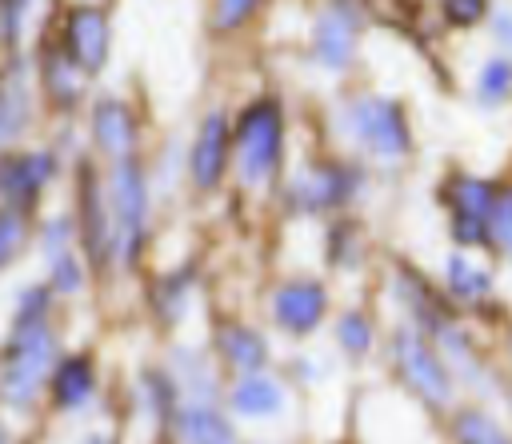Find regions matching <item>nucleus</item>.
<instances>
[{"label": "nucleus", "mask_w": 512, "mask_h": 444, "mask_svg": "<svg viewBox=\"0 0 512 444\" xmlns=\"http://www.w3.org/2000/svg\"><path fill=\"white\" fill-rule=\"evenodd\" d=\"M56 332L48 320H12L8 344H4V364H0V392L4 404L28 408L56 372Z\"/></svg>", "instance_id": "obj_1"}, {"label": "nucleus", "mask_w": 512, "mask_h": 444, "mask_svg": "<svg viewBox=\"0 0 512 444\" xmlns=\"http://www.w3.org/2000/svg\"><path fill=\"white\" fill-rule=\"evenodd\" d=\"M236 140V172L244 188H260L276 176L280 156H284V108L272 96H256L244 104L232 128Z\"/></svg>", "instance_id": "obj_2"}, {"label": "nucleus", "mask_w": 512, "mask_h": 444, "mask_svg": "<svg viewBox=\"0 0 512 444\" xmlns=\"http://www.w3.org/2000/svg\"><path fill=\"white\" fill-rule=\"evenodd\" d=\"M344 132L360 152H368L380 164H400L412 152V128L400 100L380 92H360L344 100Z\"/></svg>", "instance_id": "obj_3"}, {"label": "nucleus", "mask_w": 512, "mask_h": 444, "mask_svg": "<svg viewBox=\"0 0 512 444\" xmlns=\"http://www.w3.org/2000/svg\"><path fill=\"white\" fill-rule=\"evenodd\" d=\"M392 368L396 376L416 392V400H424L432 412H444L456 396V376L444 364V356L424 340V332L416 324H400L392 332Z\"/></svg>", "instance_id": "obj_4"}, {"label": "nucleus", "mask_w": 512, "mask_h": 444, "mask_svg": "<svg viewBox=\"0 0 512 444\" xmlns=\"http://www.w3.org/2000/svg\"><path fill=\"white\" fill-rule=\"evenodd\" d=\"M108 204L116 224V260L132 268L148 236V180L136 156L116 160L108 168Z\"/></svg>", "instance_id": "obj_5"}, {"label": "nucleus", "mask_w": 512, "mask_h": 444, "mask_svg": "<svg viewBox=\"0 0 512 444\" xmlns=\"http://www.w3.org/2000/svg\"><path fill=\"white\" fill-rule=\"evenodd\" d=\"M360 24H364V8L360 0H328L308 32V52L324 72H348L356 60V44H360Z\"/></svg>", "instance_id": "obj_6"}, {"label": "nucleus", "mask_w": 512, "mask_h": 444, "mask_svg": "<svg viewBox=\"0 0 512 444\" xmlns=\"http://www.w3.org/2000/svg\"><path fill=\"white\" fill-rule=\"evenodd\" d=\"M356 184H360V168L344 160H312L288 180V204L308 216L332 212L356 196Z\"/></svg>", "instance_id": "obj_7"}, {"label": "nucleus", "mask_w": 512, "mask_h": 444, "mask_svg": "<svg viewBox=\"0 0 512 444\" xmlns=\"http://www.w3.org/2000/svg\"><path fill=\"white\" fill-rule=\"evenodd\" d=\"M496 184L456 172L444 180V200L452 208V240L456 244H492V208H496Z\"/></svg>", "instance_id": "obj_8"}, {"label": "nucleus", "mask_w": 512, "mask_h": 444, "mask_svg": "<svg viewBox=\"0 0 512 444\" xmlns=\"http://www.w3.org/2000/svg\"><path fill=\"white\" fill-rule=\"evenodd\" d=\"M80 244H84V256L92 268H108V260L116 256L112 204H108L92 164H80Z\"/></svg>", "instance_id": "obj_9"}, {"label": "nucleus", "mask_w": 512, "mask_h": 444, "mask_svg": "<svg viewBox=\"0 0 512 444\" xmlns=\"http://www.w3.org/2000/svg\"><path fill=\"white\" fill-rule=\"evenodd\" d=\"M232 120L224 116V108H212L204 112L196 136H192V148H188V176L200 192H212L220 188L224 172H228V152H232Z\"/></svg>", "instance_id": "obj_10"}, {"label": "nucleus", "mask_w": 512, "mask_h": 444, "mask_svg": "<svg viewBox=\"0 0 512 444\" xmlns=\"http://www.w3.org/2000/svg\"><path fill=\"white\" fill-rule=\"evenodd\" d=\"M60 48L72 56V64L92 76L104 68L108 60V16L96 4H72L64 12V28H60Z\"/></svg>", "instance_id": "obj_11"}, {"label": "nucleus", "mask_w": 512, "mask_h": 444, "mask_svg": "<svg viewBox=\"0 0 512 444\" xmlns=\"http://www.w3.org/2000/svg\"><path fill=\"white\" fill-rule=\"evenodd\" d=\"M268 312H272L276 328H284L292 336H308L320 328V320L328 312V288L320 280H284L272 288Z\"/></svg>", "instance_id": "obj_12"}, {"label": "nucleus", "mask_w": 512, "mask_h": 444, "mask_svg": "<svg viewBox=\"0 0 512 444\" xmlns=\"http://www.w3.org/2000/svg\"><path fill=\"white\" fill-rule=\"evenodd\" d=\"M52 172H56L52 152H8V156H4V168H0V196H4V208L28 216V212L36 208L44 184L52 180Z\"/></svg>", "instance_id": "obj_13"}, {"label": "nucleus", "mask_w": 512, "mask_h": 444, "mask_svg": "<svg viewBox=\"0 0 512 444\" xmlns=\"http://www.w3.org/2000/svg\"><path fill=\"white\" fill-rule=\"evenodd\" d=\"M92 144L116 164V160H128L136 156V136H140V124H136V112L120 100V96H100L92 104Z\"/></svg>", "instance_id": "obj_14"}, {"label": "nucleus", "mask_w": 512, "mask_h": 444, "mask_svg": "<svg viewBox=\"0 0 512 444\" xmlns=\"http://www.w3.org/2000/svg\"><path fill=\"white\" fill-rule=\"evenodd\" d=\"M216 356L228 368H236L240 376H252V372H264V364H268V340L252 324L224 320L216 328Z\"/></svg>", "instance_id": "obj_15"}, {"label": "nucleus", "mask_w": 512, "mask_h": 444, "mask_svg": "<svg viewBox=\"0 0 512 444\" xmlns=\"http://www.w3.org/2000/svg\"><path fill=\"white\" fill-rule=\"evenodd\" d=\"M228 404H232V412L244 416V420H272V416H280V408H284V384H280L276 376H268V372L240 376V380L232 384V392H228Z\"/></svg>", "instance_id": "obj_16"}, {"label": "nucleus", "mask_w": 512, "mask_h": 444, "mask_svg": "<svg viewBox=\"0 0 512 444\" xmlns=\"http://www.w3.org/2000/svg\"><path fill=\"white\" fill-rule=\"evenodd\" d=\"M48 388H52L56 408H64V412L84 408L88 396L96 392V364H92V356H88V352H68V356H60V364H56Z\"/></svg>", "instance_id": "obj_17"}, {"label": "nucleus", "mask_w": 512, "mask_h": 444, "mask_svg": "<svg viewBox=\"0 0 512 444\" xmlns=\"http://www.w3.org/2000/svg\"><path fill=\"white\" fill-rule=\"evenodd\" d=\"M40 88L52 100V108L72 112L80 104V92H84V72L72 64V56L64 48H48L40 56Z\"/></svg>", "instance_id": "obj_18"}, {"label": "nucleus", "mask_w": 512, "mask_h": 444, "mask_svg": "<svg viewBox=\"0 0 512 444\" xmlns=\"http://www.w3.org/2000/svg\"><path fill=\"white\" fill-rule=\"evenodd\" d=\"M176 436L180 444H236L232 420L216 404H196V400H188L176 412Z\"/></svg>", "instance_id": "obj_19"}, {"label": "nucleus", "mask_w": 512, "mask_h": 444, "mask_svg": "<svg viewBox=\"0 0 512 444\" xmlns=\"http://www.w3.org/2000/svg\"><path fill=\"white\" fill-rule=\"evenodd\" d=\"M0 140H4V148H12L16 144V136L24 132V124H28V84H24V64L20 60H12L8 64V76H4V112H0Z\"/></svg>", "instance_id": "obj_20"}, {"label": "nucleus", "mask_w": 512, "mask_h": 444, "mask_svg": "<svg viewBox=\"0 0 512 444\" xmlns=\"http://www.w3.org/2000/svg\"><path fill=\"white\" fill-rule=\"evenodd\" d=\"M444 288L456 300H480V296H488L492 276H488V268L472 264L464 252H448V260H444Z\"/></svg>", "instance_id": "obj_21"}, {"label": "nucleus", "mask_w": 512, "mask_h": 444, "mask_svg": "<svg viewBox=\"0 0 512 444\" xmlns=\"http://www.w3.org/2000/svg\"><path fill=\"white\" fill-rule=\"evenodd\" d=\"M452 436H456V444H512V436L500 428V420L484 408H460L452 416Z\"/></svg>", "instance_id": "obj_22"}, {"label": "nucleus", "mask_w": 512, "mask_h": 444, "mask_svg": "<svg viewBox=\"0 0 512 444\" xmlns=\"http://www.w3.org/2000/svg\"><path fill=\"white\" fill-rule=\"evenodd\" d=\"M476 100L480 104H504L508 96H512V56H488L484 64H480V72H476Z\"/></svg>", "instance_id": "obj_23"}, {"label": "nucleus", "mask_w": 512, "mask_h": 444, "mask_svg": "<svg viewBox=\"0 0 512 444\" xmlns=\"http://www.w3.org/2000/svg\"><path fill=\"white\" fill-rule=\"evenodd\" d=\"M372 320L364 316V312H356V308H348L340 320H336V344H340V352L344 356H352V360H364L368 356V348H372Z\"/></svg>", "instance_id": "obj_24"}, {"label": "nucleus", "mask_w": 512, "mask_h": 444, "mask_svg": "<svg viewBox=\"0 0 512 444\" xmlns=\"http://www.w3.org/2000/svg\"><path fill=\"white\" fill-rule=\"evenodd\" d=\"M76 232H80V220H72V216H48V220L40 224V248H44V260L56 264L60 256H68Z\"/></svg>", "instance_id": "obj_25"}, {"label": "nucleus", "mask_w": 512, "mask_h": 444, "mask_svg": "<svg viewBox=\"0 0 512 444\" xmlns=\"http://www.w3.org/2000/svg\"><path fill=\"white\" fill-rule=\"evenodd\" d=\"M188 272H176V276H164V280H156V312L172 324V320H180V312H184V300H188Z\"/></svg>", "instance_id": "obj_26"}, {"label": "nucleus", "mask_w": 512, "mask_h": 444, "mask_svg": "<svg viewBox=\"0 0 512 444\" xmlns=\"http://www.w3.org/2000/svg\"><path fill=\"white\" fill-rule=\"evenodd\" d=\"M492 248L512 260V184H504V188L496 192V208H492Z\"/></svg>", "instance_id": "obj_27"}, {"label": "nucleus", "mask_w": 512, "mask_h": 444, "mask_svg": "<svg viewBox=\"0 0 512 444\" xmlns=\"http://www.w3.org/2000/svg\"><path fill=\"white\" fill-rule=\"evenodd\" d=\"M256 8H260V0H216L212 4V32H236Z\"/></svg>", "instance_id": "obj_28"}, {"label": "nucleus", "mask_w": 512, "mask_h": 444, "mask_svg": "<svg viewBox=\"0 0 512 444\" xmlns=\"http://www.w3.org/2000/svg\"><path fill=\"white\" fill-rule=\"evenodd\" d=\"M440 12L452 28H476L488 16V0H440Z\"/></svg>", "instance_id": "obj_29"}, {"label": "nucleus", "mask_w": 512, "mask_h": 444, "mask_svg": "<svg viewBox=\"0 0 512 444\" xmlns=\"http://www.w3.org/2000/svg\"><path fill=\"white\" fill-rule=\"evenodd\" d=\"M0 228H4V240H0V260H4V264H12V260L20 256V244H24V216L4 208Z\"/></svg>", "instance_id": "obj_30"}, {"label": "nucleus", "mask_w": 512, "mask_h": 444, "mask_svg": "<svg viewBox=\"0 0 512 444\" xmlns=\"http://www.w3.org/2000/svg\"><path fill=\"white\" fill-rule=\"evenodd\" d=\"M0 4H4V44L16 48L20 28H24V12H28L32 0H0Z\"/></svg>", "instance_id": "obj_31"}, {"label": "nucleus", "mask_w": 512, "mask_h": 444, "mask_svg": "<svg viewBox=\"0 0 512 444\" xmlns=\"http://www.w3.org/2000/svg\"><path fill=\"white\" fill-rule=\"evenodd\" d=\"M492 36L500 40V48H504V56H508V52H512V12H508V8L492 16Z\"/></svg>", "instance_id": "obj_32"}, {"label": "nucleus", "mask_w": 512, "mask_h": 444, "mask_svg": "<svg viewBox=\"0 0 512 444\" xmlns=\"http://www.w3.org/2000/svg\"><path fill=\"white\" fill-rule=\"evenodd\" d=\"M508 356H512V336H508Z\"/></svg>", "instance_id": "obj_33"}, {"label": "nucleus", "mask_w": 512, "mask_h": 444, "mask_svg": "<svg viewBox=\"0 0 512 444\" xmlns=\"http://www.w3.org/2000/svg\"><path fill=\"white\" fill-rule=\"evenodd\" d=\"M508 400H512V392H508Z\"/></svg>", "instance_id": "obj_34"}]
</instances>
